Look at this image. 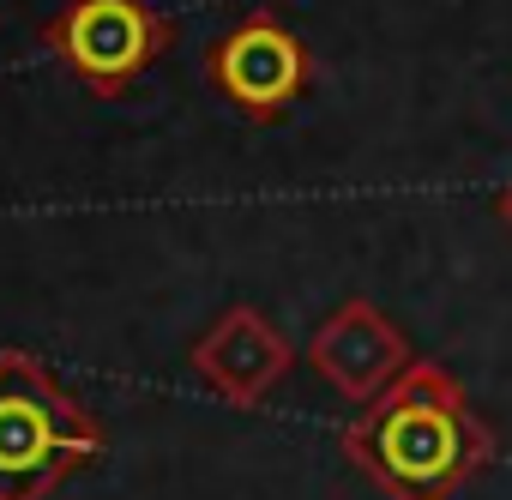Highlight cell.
<instances>
[{"mask_svg": "<svg viewBox=\"0 0 512 500\" xmlns=\"http://www.w3.org/2000/svg\"><path fill=\"white\" fill-rule=\"evenodd\" d=\"M344 452L392 500H452L488 464V428L440 362H410L344 428Z\"/></svg>", "mask_w": 512, "mask_h": 500, "instance_id": "1", "label": "cell"}, {"mask_svg": "<svg viewBox=\"0 0 512 500\" xmlns=\"http://www.w3.org/2000/svg\"><path fill=\"white\" fill-rule=\"evenodd\" d=\"M97 452V416L37 356L0 350V500H49Z\"/></svg>", "mask_w": 512, "mask_h": 500, "instance_id": "2", "label": "cell"}, {"mask_svg": "<svg viewBox=\"0 0 512 500\" xmlns=\"http://www.w3.org/2000/svg\"><path fill=\"white\" fill-rule=\"evenodd\" d=\"M169 43V19L145 0H67L43 25V49L97 97L133 91L169 55Z\"/></svg>", "mask_w": 512, "mask_h": 500, "instance_id": "3", "label": "cell"}, {"mask_svg": "<svg viewBox=\"0 0 512 500\" xmlns=\"http://www.w3.org/2000/svg\"><path fill=\"white\" fill-rule=\"evenodd\" d=\"M205 79L247 121H278L308 91V49L278 13H247L205 49Z\"/></svg>", "mask_w": 512, "mask_h": 500, "instance_id": "4", "label": "cell"}, {"mask_svg": "<svg viewBox=\"0 0 512 500\" xmlns=\"http://www.w3.org/2000/svg\"><path fill=\"white\" fill-rule=\"evenodd\" d=\"M290 368H296V344H290L260 308H247V302L223 308V314L205 326V338L193 344V374H199L217 398H229V404H241V410L266 404V398L290 380Z\"/></svg>", "mask_w": 512, "mask_h": 500, "instance_id": "5", "label": "cell"}, {"mask_svg": "<svg viewBox=\"0 0 512 500\" xmlns=\"http://www.w3.org/2000/svg\"><path fill=\"white\" fill-rule=\"evenodd\" d=\"M308 362L320 368V380L338 386V398L374 404V398L410 368V344H404V332H398L374 302L356 296V302H344V308L326 314V326H320L314 344H308Z\"/></svg>", "mask_w": 512, "mask_h": 500, "instance_id": "6", "label": "cell"}, {"mask_svg": "<svg viewBox=\"0 0 512 500\" xmlns=\"http://www.w3.org/2000/svg\"><path fill=\"white\" fill-rule=\"evenodd\" d=\"M494 211H500V223H506V229H512V181H506V187H500V199H494Z\"/></svg>", "mask_w": 512, "mask_h": 500, "instance_id": "7", "label": "cell"}]
</instances>
